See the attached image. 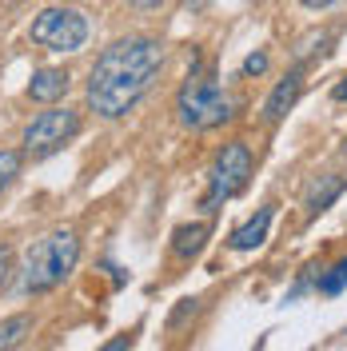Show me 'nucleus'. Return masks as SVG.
<instances>
[{
    "mask_svg": "<svg viewBox=\"0 0 347 351\" xmlns=\"http://www.w3.org/2000/svg\"><path fill=\"white\" fill-rule=\"evenodd\" d=\"M300 96H304V68H291L280 84L272 88V96L263 100V120H267V124H280L283 116L296 108Z\"/></svg>",
    "mask_w": 347,
    "mask_h": 351,
    "instance_id": "nucleus-7",
    "label": "nucleus"
},
{
    "mask_svg": "<svg viewBox=\"0 0 347 351\" xmlns=\"http://www.w3.org/2000/svg\"><path fill=\"white\" fill-rule=\"evenodd\" d=\"M176 112H180V124L192 132H208L219 128L224 120H232V96L212 80V76H200L192 72L180 96H176Z\"/></svg>",
    "mask_w": 347,
    "mask_h": 351,
    "instance_id": "nucleus-3",
    "label": "nucleus"
},
{
    "mask_svg": "<svg viewBox=\"0 0 347 351\" xmlns=\"http://www.w3.org/2000/svg\"><path fill=\"white\" fill-rule=\"evenodd\" d=\"M132 348V335H124V339H112V343H104V351H124Z\"/></svg>",
    "mask_w": 347,
    "mask_h": 351,
    "instance_id": "nucleus-19",
    "label": "nucleus"
},
{
    "mask_svg": "<svg viewBox=\"0 0 347 351\" xmlns=\"http://www.w3.org/2000/svg\"><path fill=\"white\" fill-rule=\"evenodd\" d=\"M339 152H344V156H347V140H344V148H339Z\"/></svg>",
    "mask_w": 347,
    "mask_h": 351,
    "instance_id": "nucleus-21",
    "label": "nucleus"
},
{
    "mask_svg": "<svg viewBox=\"0 0 347 351\" xmlns=\"http://www.w3.org/2000/svg\"><path fill=\"white\" fill-rule=\"evenodd\" d=\"M263 72H267V52H252L239 68V76H263Z\"/></svg>",
    "mask_w": 347,
    "mask_h": 351,
    "instance_id": "nucleus-16",
    "label": "nucleus"
},
{
    "mask_svg": "<svg viewBox=\"0 0 347 351\" xmlns=\"http://www.w3.org/2000/svg\"><path fill=\"white\" fill-rule=\"evenodd\" d=\"M80 112L76 108H52L40 112L28 128H24V156H32V160H44V156L60 152L68 140H76L80 136Z\"/></svg>",
    "mask_w": 347,
    "mask_h": 351,
    "instance_id": "nucleus-6",
    "label": "nucleus"
},
{
    "mask_svg": "<svg viewBox=\"0 0 347 351\" xmlns=\"http://www.w3.org/2000/svg\"><path fill=\"white\" fill-rule=\"evenodd\" d=\"M28 331H32V315H8V319H0V351L24 343Z\"/></svg>",
    "mask_w": 347,
    "mask_h": 351,
    "instance_id": "nucleus-12",
    "label": "nucleus"
},
{
    "mask_svg": "<svg viewBox=\"0 0 347 351\" xmlns=\"http://www.w3.org/2000/svg\"><path fill=\"white\" fill-rule=\"evenodd\" d=\"M12 271H16V252H12L8 243H0V291L8 287V280H12Z\"/></svg>",
    "mask_w": 347,
    "mask_h": 351,
    "instance_id": "nucleus-15",
    "label": "nucleus"
},
{
    "mask_svg": "<svg viewBox=\"0 0 347 351\" xmlns=\"http://www.w3.org/2000/svg\"><path fill=\"white\" fill-rule=\"evenodd\" d=\"M28 40L48 52H80L88 44V16L80 8H64V4L44 8L28 28Z\"/></svg>",
    "mask_w": 347,
    "mask_h": 351,
    "instance_id": "nucleus-5",
    "label": "nucleus"
},
{
    "mask_svg": "<svg viewBox=\"0 0 347 351\" xmlns=\"http://www.w3.org/2000/svg\"><path fill=\"white\" fill-rule=\"evenodd\" d=\"M68 88H72V76H68L64 68H40L28 80V100H36V104H60L68 96Z\"/></svg>",
    "mask_w": 347,
    "mask_h": 351,
    "instance_id": "nucleus-8",
    "label": "nucleus"
},
{
    "mask_svg": "<svg viewBox=\"0 0 347 351\" xmlns=\"http://www.w3.org/2000/svg\"><path fill=\"white\" fill-rule=\"evenodd\" d=\"M272 216H276V208L267 204V208H260V212H256L252 219H243L236 232H232V240H228V243H232V252H256V247H260V243L267 240Z\"/></svg>",
    "mask_w": 347,
    "mask_h": 351,
    "instance_id": "nucleus-9",
    "label": "nucleus"
},
{
    "mask_svg": "<svg viewBox=\"0 0 347 351\" xmlns=\"http://www.w3.org/2000/svg\"><path fill=\"white\" fill-rule=\"evenodd\" d=\"M128 4L136 8V12H156V8H160L164 0H128Z\"/></svg>",
    "mask_w": 347,
    "mask_h": 351,
    "instance_id": "nucleus-18",
    "label": "nucleus"
},
{
    "mask_svg": "<svg viewBox=\"0 0 347 351\" xmlns=\"http://www.w3.org/2000/svg\"><path fill=\"white\" fill-rule=\"evenodd\" d=\"M168 60V48L156 36H120L112 40L96 64L88 72L84 104L88 112H96L100 120H120L128 116L160 80Z\"/></svg>",
    "mask_w": 347,
    "mask_h": 351,
    "instance_id": "nucleus-1",
    "label": "nucleus"
},
{
    "mask_svg": "<svg viewBox=\"0 0 347 351\" xmlns=\"http://www.w3.org/2000/svg\"><path fill=\"white\" fill-rule=\"evenodd\" d=\"M347 287V260H339L327 276H320V295H339Z\"/></svg>",
    "mask_w": 347,
    "mask_h": 351,
    "instance_id": "nucleus-14",
    "label": "nucleus"
},
{
    "mask_svg": "<svg viewBox=\"0 0 347 351\" xmlns=\"http://www.w3.org/2000/svg\"><path fill=\"white\" fill-rule=\"evenodd\" d=\"M21 168H24V148H0V192L16 184Z\"/></svg>",
    "mask_w": 347,
    "mask_h": 351,
    "instance_id": "nucleus-13",
    "label": "nucleus"
},
{
    "mask_svg": "<svg viewBox=\"0 0 347 351\" xmlns=\"http://www.w3.org/2000/svg\"><path fill=\"white\" fill-rule=\"evenodd\" d=\"M208 223L204 219H195V223H184V228H176L172 236V252L180 256V260H195L200 252H204V243H208Z\"/></svg>",
    "mask_w": 347,
    "mask_h": 351,
    "instance_id": "nucleus-11",
    "label": "nucleus"
},
{
    "mask_svg": "<svg viewBox=\"0 0 347 351\" xmlns=\"http://www.w3.org/2000/svg\"><path fill=\"white\" fill-rule=\"evenodd\" d=\"M331 100H335V104H347V76H339V80H335V88H331Z\"/></svg>",
    "mask_w": 347,
    "mask_h": 351,
    "instance_id": "nucleus-17",
    "label": "nucleus"
},
{
    "mask_svg": "<svg viewBox=\"0 0 347 351\" xmlns=\"http://www.w3.org/2000/svg\"><path fill=\"white\" fill-rule=\"evenodd\" d=\"M248 176H252V148H248L243 140L224 144V148H219V156H216V164H212V172H208L204 212L212 216V212H219V208H224L232 196H239V192L248 188Z\"/></svg>",
    "mask_w": 347,
    "mask_h": 351,
    "instance_id": "nucleus-4",
    "label": "nucleus"
},
{
    "mask_svg": "<svg viewBox=\"0 0 347 351\" xmlns=\"http://www.w3.org/2000/svg\"><path fill=\"white\" fill-rule=\"evenodd\" d=\"M76 263H80V236L72 228H56L24 252L21 287L28 295H44V291L64 284L76 271Z\"/></svg>",
    "mask_w": 347,
    "mask_h": 351,
    "instance_id": "nucleus-2",
    "label": "nucleus"
},
{
    "mask_svg": "<svg viewBox=\"0 0 347 351\" xmlns=\"http://www.w3.org/2000/svg\"><path fill=\"white\" fill-rule=\"evenodd\" d=\"M344 188H347V176H320V180H315V184L307 188V199H304L307 219L324 216L327 208H331L335 199L344 196Z\"/></svg>",
    "mask_w": 347,
    "mask_h": 351,
    "instance_id": "nucleus-10",
    "label": "nucleus"
},
{
    "mask_svg": "<svg viewBox=\"0 0 347 351\" xmlns=\"http://www.w3.org/2000/svg\"><path fill=\"white\" fill-rule=\"evenodd\" d=\"M300 4H304V8H331L335 0H300Z\"/></svg>",
    "mask_w": 347,
    "mask_h": 351,
    "instance_id": "nucleus-20",
    "label": "nucleus"
}]
</instances>
